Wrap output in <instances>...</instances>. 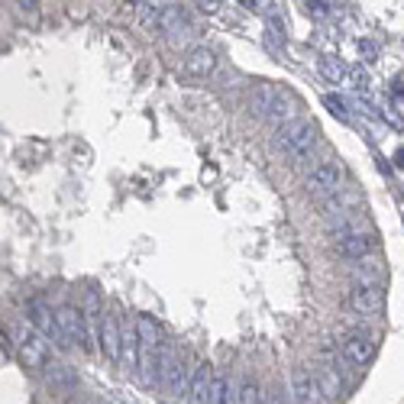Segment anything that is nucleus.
<instances>
[{
  "mask_svg": "<svg viewBox=\"0 0 404 404\" xmlns=\"http://www.w3.org/2000/svg\"><path fill=\"white\" fill-rule=\"evenodd\" d=\"M314 143H317V126H314L311 120H304V117L281 123L279 130H275V136H272V149L275 152H281L285 159H291L294 165L307 159V152L314 149Z\"/></svg>",
  "mask_w": 404,
  "mask_h": 404,
  "instance_id": "obj_1",
  "label": "nucleus"
},
{
  "mask_svg": "<svg viewBox=\"0 0 404 404\" xmlns=\"http://www.w3.org/2000/svg\"><path fill=\"white\" fill-rule=\"evenodd\" d=\"M340 182H343L340 162L327 159V162H321V165L311 168V175L304 178V191L311 197H330V195H336V191H340Z\"/></svg>",
  "mask_w": 404,
  "mask_h": 404,
  "instance_id": "obj_2",
  "label": "nucleus"
},
{
  "mask_svg": "<svg viewBox=\"0 0 404 404\" xmlns=\"http://www.w3.org/2000/svg\"><path fill=\"white\" fill-rule=\"evenodd\" d=\"M56 323H58V330H62V336H65L68 346L91 349V336H88V323H84L81 307H75V304L58 307V311H56Z\"/></svg>",
  "mask_w": 404,
  "mask_h": 404,
  "instance_id": "obj_3",
  "label": "nucleus"
},
{
  "mask_svg": "<svg viewBox=\"0 0 404 404\" xmlns=\"http://www.w3.org/2000/svg\"><path fill=\"white\" fill-rule=\"evenodd\" d=\"M16 353H20V363L26 369H46V363H49V349L33 327L16 330Z\"/></svg>",
  "mask_w": 404,
  "mask_h": 404,
  "instance_id": "obj_4",
  "label": "nucleus"
},
{
  "mask_svg": "<svg viewBox=\"0 0 404 404\" xmlns=\"http://www.w3.org/2000/svg\"><path fill=\"white\" fill-rule=\"evenodd\" d=\"M26 314H29V327L39 330V336L52 340L56 346H62V349L68 346V343H65V336H62V330H58V323H56V311H49L42 301H33V304L26 307Z\"/></svg>",
  "mask_w": 404,
  "mask_h": 404,
  "instance_id": "obj_5",
  "label": "nucleus"
},
{
  "mask_svg": "<svg viewBox=\"0 0 404 404\" xmlns=\"http://www.w3.org/2000/svg\"><path fill=\"white\" fill-rule=\"evenodd\" d=\"M182 71L188 78H207L217 71V52L210 46H191L182 58Z\"/></svg>",
  "mask_w": 404,
  "mask_h": 404,
  "instance_id": "obj_6",
  "label": "nucleus"
},
{
  "mask_svg": "<svg viewBox=\"0 0 404 404\" xmlns=\"http://www.w3.org/2000/svg\"><path fill=\"white\" fill-rule=\"evenodd\" d=\"M346 301L356 314L366 317V314H378L385 307V291H382V285H353Z\"/></svg>",
  "mask_w": 404,
  "mask_h": 404,
  "instance_id": "obj_7",
  "label": "nucleus"
},
{
  "mask_svg": "<svg viewBox=\"0 0 404 404\" xmlns=\"http://www.w3.org/2000/svg\"><path fill=\"white\" fill-rule=\"evenodd\" d=\"M343 356H346L349 366L363 369V366L372 363V356H375V343H372V336H366V333H349L346 340H343Z\"/></svg>",
  "mask_w": 404,
  "mask_h": 404,
  "instance_id": "obj_8",
  "label": "nucleus"
},
{
  "mask_svg": "<svg viewBox=\"0 0 404 404\" xmlns=\"http://www.w3.org/2000/svg\"><path fill=\"white\" fill-rule=\"evenodd\" d=\"M291 398H294V404H317L321 401L317 378H314V372L304 369V366L291 369Z\"/></svg>",
  "mask_w": 404,
  "mask_h": 404,
  "instance_id": "obj_9",
  "label": "nucleus"
},
{
  "mask_svg": "<svg viewBox=\"0 0 404 404\" xmlns=\"http://www.w3.org/2000/svg\"><path fill=\"white\" fill-rule=\"evenodd\" d=\"M372 246H375V239L363 230H349L336 239V252H340L343 259H356V262H363V259L372 252Z\"/></svg>",
  "mask_w": 404,
  "mask_h": 404,
  "instance_id": "obj_10",
  "label": "nucleus"
},
{
  "mask_svg": "<svg viewBox=\"0 0 404 404\" xmlns=\"http://www.w3.org/2000/svg\"><path fill=\"white\" fill-rule=\"evenodd\" d=\"M98 343L110 363H120V317L117 314H104V317H100Z\"/></svg>",
  "mask_w": 404,
  "mask_h": 404,
  "instance_id": "obj_11",
  "label": "nucleus"
},
{
  "mask_svg": "<svg viewBox=\"0 0 404 404\" xmlns=\"http://www.w3.org/2000/svg\"><path fill=\"white\" fill-rule=\"evenodd\" d=\"M210 378H214V372H210V366H207V363H197L195 369H191V382H188V404H207Z\"/></svg>",
  "mask_w": 404,
  "mask_h": 404,
  "instance_id": "obj_12",
  "label": "nucleus"
},
{
  "mask_svg": "<svg viewBox=\"0 0 404 404\" xmlns=\"http://www.w3.org/2000/svg\"><path fill=\"white\" fill-rule=\"evenodd\" d=\"M279 91H281V88H275L272 81H256V84H252V91H249V107L256 113H262V117H269V110H272Z\"/></svg>",
  "mask_w": 404,
  "mask_h": 404,
  "instance_id": "obj_13",
  "label": "nucleus"
},
{
  "mask_svg": "<svg viewBox=\"0 0 404 404\" xmlns=\"http://www.w3.org/2000/svg\"><path fill=\"white\" fill-rule=\"evenodd\" d=\"M269 120H275V123H288V120H298V100H294V94L288 91H279V98H275L272 110H269Z\"/></svg>",
  "mask_w": 404,
  "mask_h": 404,
  "instance_id": "obj_14",
  "label": "nucleus"
},
{
  "mask_svg": "<svg viewBox=\"0 0 404 404\" xmlns=\"http://www.w3.org/2000/svg\"><path fill=\"white\" fill-rule=\"evenodd\" d=\"M81 314H84V323H88V336H91V343H94V340H98V333H100V317H104L98 291H88V301H84Z\"/></svg>",
  "mask_w": 404,
  "mask_h": 404,
  "instance_id": "obj_15",
  "label": "nucleus"
},
{
  "mask_svg": "<svg viewBox=\"0 0 404 404\" xmlns=\"http://www.w3.org/2000/svg\"><path fill=\"white\" fill-rule=\"evenodd\" d=\"M233 385L230 378L223 375V372H217L214 378H210V388H207V404H233Z\"/></svg>",
  "mask_w": 404,
  "mask_h": 404,
  "instance_id": "obj_16",
  "label": "nucleus"
},
{
  "mask_svg": "<svg viewBox=\"0 0 404 404\" xmlns=\"http://www.w3.org/2000/svg\"><path fill=\"white\" fill-rule=\"evenodd\" d=\"M353 279H356V285H378L382 281V265L366 259V262L353 265Z\"/></svg>",
  "mask_w": 404,
  "mask_h": 404,
  "instance_id": "obj_17",
  "label": "nucleus"
},
{
  "mask_svg": "<svg viewBox=\"0 0 404 404\" xmlns=\"http://www.w3.org/2000/svg\"><path fill=\"white\" fill-rule=\"evenodd\" d=\"M317 68H321V75L327 78L330 84H343V81H346V75H349L346 65L336 62V58H330V56H321V58H317Z\"/></svg>",
  "mask_w": 404,
  "mask_h": 404,
  "instance_id": "obj_18",
  "label": "nucleus"
},
{
  "mask_svg": "<svg viewBox=\"0 0 404 404\" xmlns=\"http://www.w3.org/2000/svg\"><path fill=\"white\" fill-rule=\"evenodd\" d=\"M314 378H317V388H321V398L333 401V398L340 395V378H336V372H333V369H321Z\"/></svg>",
  "mask_w": 404,
  "mask_h": 404,
  "instance_id": "obj_19",
  "label": "nucleus"
},
{
  "mask_svg": "<svg viewBox=\"0 0 404 404\" xmlns=\"http://www.w3.org/2000/svg\"><path fill=\"white\" fill-rule=\"evenodd\" d=\"M237 401L239 404H262V388L256 382H243L237 391Z\"/></svg>",
  "mask_w": 404,
  "mask_h": 404,
  "instance_id": "obj_20",
  "label": "nucleus"
},
{
  "mask_svg": "<svg viewBox=\"0 0 404 404\" xmlns=\"http://www.w3.org/2000/svg\"><path fill=\"white\" fill-rule=\"evenodd\" d=\"M323 104H327V110L333 113V117H340L343 123H349V110H346V100H343V98H336V94H327V98H323Z\"/></svg>",
  "mask_w": 404,
  "mask_h": 404,
  "instance_id": "obj_21",
  "label": "nucleus"
},
{
  "mask_svg": "<svg viewBox=\"0 0 404 404\" xmlns=\"http://www.w3.org/2000/svg\"><path fill=\"white\" fill-rule=\"evenodd\" d=\"M159 10H162V4H136V16H140L146 26H155V20H159Z\"/></svg>",
  "mask_w": 404,
  "mask_h": 404,
  "instance_id": "obj_22",
  "label": "nucleus"
},
{
  "mask_svg": "<svg viewBox=\"0 0 404 404\" xmlns=\"http://www.w3.org/2000/svg\"><path fill=\"white\" fill-rule=\"evenodd\" d=\"M330 7H333V4H323V0H307V4H304L307 16H327Z\"/></svg>",
  "mask_w": 404,
  "mask_h": 404,
  "instance_id": "obj_23",
  "label": "nucleus"
},
{
  "mask_svg": "<svg viewBox=\"0 0 404 404\" xmlns=\"http://www.w3.org/2000/svg\"><path fill=\"white\" fill-rule=\"evenodd\" d=\"M359 52L366 56V62H375V46L372 42H359Z\"/></svg>",
  "mask_w": 404,
  "mask_h": 404,
  "instance_id": "obj_24",
  "label": "nucleus"
},
{
  "mask_svg": "<svg viewBox=\"0 0 404 404\" xmlns=\"http://www.w3.org/2000/svg\"><path fill=\"white\" fill-rule=\"evenodd\" d=\"M197 7H201L204 14H217V10H220V4H217V0H201Z\"/></svg>",
  "mask_w": 404,
  "mask_h": 404,
  "instance_id": "obj_25",
  "label": "nucleus"
}]
</instances>
